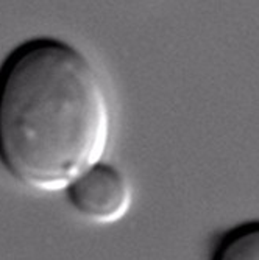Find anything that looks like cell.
Here are the masks:
<instances>
[{"instance_id": "obj_1", "label": "cell", "mask_w": 259, "mask_h": 260, "mask_svg": "<svg viewBox=\"0 0 259 260\" xmlns=\"http://www.w3.org/2000/svg\"><path fill=\"white\" fill-rule=\"evenodd\" d=\"M103 78L56 38L17 45L0 66V164L38 192H61L97 165L111 139Z\"/></svg>"}, {"instance_id": "obj_2", "label": "cell", "mask_w": 259, "mask_h": 260, "mask_svg": "<svg viewBox=\"0 0 259 260\" xmlns=\"http://www.w3.org/2000/svg\"><path fill=\"white\" fill-rule=\"evenodd\" d=\"M67 198L89 221L111 224L122 220L131 206V187L125 175L109 164L99 162L67 188Z\"/></svg>"}, {"instance_id": "obj_3", "label": "cell", "mask_w": 259, "mask_h": 260, "mask_svg": "<svg viewBox=\"0 0 259 260\" xmlns=\"http://www.w3.org/2000/svg\"><path fill=\"white\" fill-rule=\"evenodd\" d=\"M209 260H259V220H250L220 232Z\"/></svg>"}]
</instances>
